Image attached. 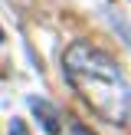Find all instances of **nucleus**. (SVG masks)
Wrapping results in <instances>:
<instances>
[{
  "label": "nucleus",
  "mask_w": 131,
  "mask_h": 135,
  "mask_svg": "<svg viewBox=\"0 0 131 135\" xmlns=\"http://www.w3.org/2000/svg\"><path fill=\"white\" fill-rule=\"evenodd\" d=\"M62 73L69 86L92 105V112L105 122L124 125L131 115V86L121 63L102 46H92L85 40H75L62 53Z\"/></svg>",
  "instance_id": "nucleus-1"
},
{
  "label": "nucleus",
  "mask_w": 131,
  "mask_h": 135,
  "mask_svg": "<svg viewBox=\"0 0 131 135\" xmlns=\"http://www.w3.org/2000/svg\"><path fill=\"white\" fill-rule=\"evenodd\" d=\"M30 109H33V115L39 119V129H43L46 135H59V129H62V122H59V109L56 105H49L46 99H30Z\"/></svg>",
  "instance_id": "nucleus-2"
},
{
  "label": "nucleus",
  "mask_w": 131,
  "mask_h": 135,
  "mask_svg": "<svg viewBox=\"0 0 131 135\" xmlns=\"http://www.w3.org/2000/svg\"><path fill=\"white\" fill-rule=\"evenodd\" d=\"M72 135H95V132L89 125H82V122H72Z\"/></svg>",
  "instance_id": "nucleus-3"
},
{
  "label": "nucleus",
  "mask_w": 131,
  "mask_h": 135,
  "mask_svg": "<svg viewBox=\"0 0 131 135\" xmlns=\"http://www.w3.org/2000/svg\"><path fill=\"white\" fill-rule=\"evenodd\" d=\"M0 43H3V30H0Z\"/></svg>",
  "instance_id": "nucleus-4"
}]
</instances>
